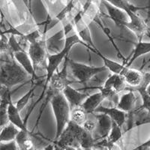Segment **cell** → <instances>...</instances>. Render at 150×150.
<instances>
[{
    "mask_svg": "<svg viewBox=\"0 0 150 150\" xmlns=\"http://www.w3.org/2000/svg\"><path fill=\"white\" fill-rule=\"evenodd\" d=\"M47 52L46 40L44 38L39 41L29 44L28 54L33 62L35 71L45 66L47 68L45 65L48 58Z\"/></svg>",
    "mask_w": 150,
    "mask_h": 150,
    "instance_id": "cell-5",
    "label": "cell"
},
{
    "mask_svg": "<svg viewBox=\"0 0 150 150\" xmlns=\"http://www.w3.org/2000/svg\"><path fill=\"white\" fill-rule=\"evenodd\" d=\"M0 140L1 142H10L15 140L21 130L14 124L9 122L6 126L1 128Z\"/></svg>",
    "mask_w": 150,
    "mask_h": 150,
    "instance_id": "cell-23",
    "label": "cell"
},
{
    "mask_svg": "<svg viewBox=\"0 0 150 150\" xmlns=\"http://www.w3.org/2000/svg\"><path fill=\"white\" fill-rule=\"evenodd\" d=\"M127 130L129 131L134 127L150 123V112L143 107L136 108L132 112L127 113Z\"/></svg>",
    "mask_w": 150,
    "mask_h": 150,
    "instance_id": "cell-8",
    "label": "cell"
},
{
    "mask_svg": "<svg viewBox=\"0 0 150 150\" xmlns=\"http://www.w3.org/2000/svg\"><path fill=\"white\" fill-rule=\"evenodd\" d=\"M95 53L101 57L102 59L103 62H104V66L107 68L108 70H109L110 71L112 72V74H120V75H122L123 72L125 71V70L126 69L127 67L125 66L123 64H120L116 62L112 61V60L109 59L107 57L103 56L100 52L97 49L96 50V51Z\"/></svg>",
    "mask_w": 150,
    "mask_h": 150,
    "instance_id": "cell-22",
    "label": "cell"
},
{
    "mask_svg": "<svg viewBox=\"0 0 150 150\" xmlns=\"http://www.w3.org/2000/svg\"><path fill=\"white\" fill-rule=\"evenodd\" d=\"M68 65L71 68V71L74 77L79 80L80 83H83L84 85H86L95 76L108 70L104 65L101 67L89 66L85 64L76 62L70 59L68 57Z\"/></svg>",
    "mask_w": 150,
    "mask_h": 150,
    "instance_id": "cell-4",
    "label": "cell"
},
{
    "mask_svg": "<svg viewBox=\"0 0 150 150\" xmlns=\"http://www.w3.org/2000/svg\"><path fill=\"white\" fill-rule=\"evenodd\" d=\"M23 38L24 40H26V41L29 42V44H31V43L35 42V41L41 40V38H43V35L40 33L39 31L36 30L28 35H24Z\"/></svg>",
    "mask_w": 150,
    "mask_h": 150,
    "instance_id": "cell-33",
    "label": "cell"
},
{
    "mask_svg": "<svg viewBox=\"0 0 150 150\" xmlns=\"http://www.w3.org/2000/svg\"><path fill=\"white\" fill-rule=\"evenodd\" d=\"M87 116L88 114L81 106L72 108L71 110V121L82 126L86 121Z\"/></svg>",
    "mask_w": 150,
    "mask_h": 150,
    "instance_id": "cell-25",
    "label": "cell"
},
{
    "mask_svg": "<svg viewBox=\"0 0 150 150\" xmlns=\"http://www.w3.org/2000/svg\"><path fill=\"white\" fill-rule=\"evenodd\" d=\"M122 76L124 77L127 85L130 86V89L127 88L126 89H134L140 86L144 79V73L130 67H127Z\"/></svg>",
    "mask_w": 150,
    "mask_h": 150,
    "instance_id": "cell-14",
    "label": "cell"
},
{
    "mask_svg": "<svg viewBox=\"0 0 150 150\" xmlns=\"http://www.w3.org/2000/svg\"><path fill=\"white\" fill-rule=\"evenodd\" d=\"M35 89V86H33L32 88L30 89V90H29L27 93L25 94L22 98H21L19 99L18 101H17L15 105L19 110L21 111L24 108H25V106L27 104V103L29 102V101L30 100L32 96H33Z\"/></svg>",
    "mask_w": 150,
    "mask_h": 150,
    "instance_id": "cell-29",
    "label": "cell"
},
{
    "mask_svg": "<svg viewBox=\"0 0 150 150\" xmlns=\"http://www.w3.org/2000/svg\"><path fill=\"white\" fill-rule=\"evenodd\" d=\"M149 53H150V42H143L142 41H138V43L135 45L133 54L131 55L130 58L127 59L124 65L130 67L138 57Z\"/></svg>",
    "mask_w": 150,
    "mask_h": 150,
    "instance_id": "cell-21",
    "label": "cell"
},
{
    "mask_svg": "<svg viewBox=\"0 0 150 150\" xmlns=\"http://www.w3.org/2000/svg\"><path fill=\"white\" fill-rule=\"evenodd\" d=\"M134 91H137L140 93V96H141L142 101H143V108H145L146 110L150 112V95L147 92L146 88L142 86H138L137 88H134L132 89Z\"/></svg>",
    "mask_w": 150,
    "mask_h": 150,
    "instance_id": "cell-27",
    "label": "cell"
},
{
    "mask_svg": "<svg viewBox=\"0 0 150 150\" xmlns=\"http://www.w3.org/2000/svg\"><path fill=\"white\" fill-rule=\"evenodd\" d=\"M13 56H14V59L21 65V66L29 74H30L33 77H36L35 71L34 66H33V63L28 53H26L25 50L19 51L14 53L13 54Z\"/></svg>",
    "mask_w": 150,
    "mask_h": 150,
    "instance_id": "cell-17",
    "label": "cell"
},
{
    "mask_svg": "<svg viewBox=\"0 0 150 150\" xmlns=\"http://www.w3.org/2000/svg\"><path fill=\"white\" fill-rule=\"evenodd\" d=\"M74 5H75L74 0H71L70 2H69V3H68V5H67L66 6H65V7L61 11V12L59 13L58 15L56 16V20H57L58 21H62V19L65 18V17H66V16L68 15L71 11L72 9H73L74 7Z\"/></svg>",
    "mask_w": 150,
    "mask_h": 150,
    "instance_id": "cell-32",
    "label": "cell"
},
{
    "mask_svg": "<svg viewBox=\"0 0 150 150\" xmlns=\"http://www.w3.org/2000/svg\"><path fill=\"white\" fill-rule=\"evenodd\" d=\"M68 57L65 58L63 68L61 71H56L50 80V87L55 94L62 92L67 86L70 85V80L68 78Z\"/></svg>",
    "mask_w": 150,
    "mask_h": 150,
    "instance_id": "cell-7",
    "label": "cell"
},
{
    "mask_svg": "<svg viewBox=\"0 0 150 150\" xmlns=\"http://www.w3.org/2000/svg\"><path fill=\"white\" fill-rule=\"evenodd\" d=\"M20 112L21 111L17 109L16 105H14L11 101L8 107V115L9 122L14 124L20 130L26 131V130H28L26 128V125L21 119Z\"/></svg>",
    "mask_w": 150,
    "mask_h": 150,
    "instance_id": "cell-20",
    "label": "cell"
},
{
    "mask_svg": "<svg viewBox=\"0 0 150 150\" xmlns=\"http://www.w3.org/2000/svg\"><path fill=\"white\" fill-rule=\"evenodd\" d=\"M104 100H105V99H104L102 93L101 92H96L93 95H90V96H88V98L82 104L81 107L83 108L87 114L94 113L96 110L104 101Z\"/></svg>",
    "mask_w": 150,
    "mask_h": 150,
    "instance_id": "cell-18",
    "label": "cell"
},
{
    "mask_svg": "<svg viewBox=\"0 0 150 150\" xmlns=\"http://www.w3.org/2000/svg\"><path fill=\"white\" fill-rule=\"evenodd\" d=\"M77 35L80 37V39L82 40L85 44H86L87 45H89L91 48H92V49H96V48L95 47V46H94L93 42H92L91 33L88 26H86V27L84 28L83 29H82L81 31H78Z\"/></svg>",
    "mask_w": 150,
    "mask_h": 150,
    "instance_id": "cell-28",
    "label": "cell"
},
{
    "mask_svg": "<svg viewBox=\"0 0 150 150\" xmlns=\"http://www.w3.org/2000/svg\"><path fill=\"white\" fill-rule=\"evenodd\" d=\"M65 32L64 29H61L59 32L48 38L46 40V45L47 50H57V46H60V45L63 43L64 41H65L66 38H65Z\"/></svg>",
    "mask_w": 150,
    "mask_h": 150,
    "instance_id": "cell-24",
    "label": "cell"
},
{
    "mask_svg": "<svg viewBox=\"0 0 150 150\" xmlns=\"http://www.w3.org/2000/svg\"><path fill=\"white\" fill-rule=\"evenodd\" d=\"M95 112L96 113H104V114L108 115L109 117L111 118L112 122H116L121 128L125 123L127 120V112L121 110L116 107L107 108V107H104L101 104L96 110Z\"/></svg>",
    "mask_w": 150,
    "mask_h": 150,
    "instance_id": "cell-11",
    "label": "cell"
},
{
    "mask_svg": "<svg viewBox=\"0 0 150 150\" xmlns=\"http://www.w3.org/2000/svg\"><path fill=\"white\" fill-rule=\"evenodd\" d=\"M16 142L19 150H38L32 132L21 130L16 138Z\"/></svg>",
    "mask_w": 150,
    "mask_h": 150,
    "instance_id": "cell-15",
    "label": "cell"
},
{
    "mask_svg": "<svg viewBox=\"0 0 150 150\" xmlns=\"http://www.w3.org/2000/svg\"><path fill=\"white\" fill-rule=\"evenodd\" d=\"M104 5L108 11L109 17L115 23L116 26L120 28L125 27V25L130 21V17L126 12L115 7L104 0Z\"/></svg>",
    "mask_w": 150,
    "mask_h": 150,
    "instance_id": "cell-10",
    "label": "cell"
},
{
    "mask_svg": "<svg viewBox=\"0 0 150 150\" xmlns=\"http://www.w3.org/2000/svg\"><path fill=\"white\" fill-rule=\"evenodd\" d=\"M127 86L128 85L122 75L112 74L104 81L103 86L105 88L112 89L117 93H120L123 90L127 89Z\"/></svg>",
    "mask_w": 150,
    "mask_h": 150,
    "instance_id": "cell-19",
    "label": "cell"
},
{
    "mask_svg": "<svg viewBox=\"0 0 150 150\" xmlns=\"http://www.w3.org/2000/svg\"><path fill=\"white\" fill-rule=\"evenodd\" d=\"M122 128L119 126L116 122H112V127L109 136L104 140L96 142L94 147H96V148H98V146L106 147L109 150H111L112 147L114 146L116 143H117V141H119L122 138Z\"/></svg>",
    "mask_w": 150,
    "mask_h": 150,
    "instance_id": "cell-13",
    "label": "cell"
},
{
    "mask_svg": "<svg viewBox=\"0 0 150 150\" xmlns=\"http://www.w3.org/2000/svg\"><path fill=\"white\" fill-rule=\"evenodd\" d=\"M142 146H143V147H149V150H150V140H149L148 141L146 142V143H143V144H142Z\"/></svg>",
    "mask_w": 150,
    "mask_h": 150,
    "instance_id": "cell-37",
    "label": "cell"
},
{
    "mask_svg": "<svg viewBox=\"0 0 150 150\" xmlns=\"http://www.w3.org/2000/svg\"><path fill=\"white\" fill-rule=\"evenodd\" d=\"M8 46L10 48L11 55L13 56V54L14 53H17L19 51H23L24 50L23 48L21 46V43H19L16 39L14 35H11V36L8 38ZM14 57V56H13Z\"/></svg>",
    "mask_w": 150,
    "mask_h": 150,
    "instance_id": "cell-31",
    "label": "cell"
},
{
    "mask_svg": "<svg viewBox=\"0 0 150 150\" xmlns=\"http://www.w3.org/2000/svg\"><path fill=\"white\" fill-rule=\"evenodd\" d=\"M128 90L129 91L127 93L123 94L120 98V101L116 106V108L127 113L132 112L137 108V97L134 90L132 89H128Z\"/></svg>",
    "mask_w": 150,
    "mask_h": 150,
    "instance_id": "cell-16",
    "label": "cell"
},
{
    "mask_svg": "<svg viewBox=\"0 0 150 150\" xmlns=\"http://www.w3.org/2000/svg\"><path fill=\"white\" fill-rule=\"evenodd\" d=\"M0 74L1 85L9 89L14 86L23 82H26L27 80L33 78L24 70L14 58L12 61L4 62L3 63L1 64Z\"/></svg>",
    "mask_w": 150,
    "mask_h": 150,
    "instance_id": "cell-1",
    "label": "cell"
},
{
    "mask_svg": "<svg viewBox=\"0 0 150 150\" xmlns=\"http://www.w3.org/2000/svg\"><path fill=\"white\" fill-rule=\"evenodd\" d=\"M96 116L97 118V124L96 129L92 132V135L96 142H98L109 136L112 127V120L104 113H96Z\"/></svg>",
    "mask_w": 150,
    "mask_h": 150,
    "instance_id": "cell-6",
    "label": "cell"
},
{
    "mask_svg": "<svg viewBox=\"0 0 150 150\" xmlns=\"http://www.w3.org/2000/svg\"><path fill=\"white\" fill-rule=\"evenodd\" d=\"M128 16L130 21L125 25V27L133 32L138 38V41H142V38L148 33L149 28L143 19L137 14V12H129Z\"/></svg>",
    "mask_w": 150,
    "mask_h": 150,
    "instance_id": "cell-9",
    "label": "cell"
},
{
    "mask_svg": "<svg viewBox=\"0 0 150 150\" xmlns=\"http://www.w3.org/2000/svg\"><path fill=\"white\" fill-rule=\"evenodd\" d=\"M62 93L70 105L71 109L82 105L84 101L89 96L87 93L79 92L77 89L72 88L70 85L65 87V89L62 91Z\"/></svg>",
    "mask_w": 150,
    "mask_h": 150,
    "instance_id": "cell-12",
    "label": "cell"
},
{
    "mask_svg": "<svg viewBox=\"0 0 150 150\" xmlns=\"http://www.w3.org/2000/svg\"><path fill=\"white\" fill-rule=\"evenodd\" d=\"M54 148H55V145L51 144V143H50L49 145H47L46 147H45L44 150H54Z\"/></svg>",
    "mask_w": 150,
    "mask_h": 150,
    "instance_id": "cell-36",
    "label": "cell"
},
{
    "mask_svg": "<svg viewBox=\"0 0 150 150\" xmlns=\"http://www.w3.org/2000/svg\"><path fill=\"white\" fill-rule=\"evenodd\" d=\"M146 91H147V92H148V93L150 95V84L148 86H147Z\"/></svg>",
    "mask_w": 150,
    "mask_h": 150,
    "instance_id": "cell-38",
    "label": "cell"
},
{
    "mask_svg": "<svg viewBox=\"0 0 150 150\" xmlns=\"http://www.w3.org/2000/svg\"><path fill=\"white\" fill-rule=\"evenodd\" d=\"M104 1L109 2L110 4L118 8L125 11L127 14H128L131 11L137 12L138 10L141 9L140 8H137L134 5L130 4L128 2V0H104Z\"/></svg>",
    "mask_w": 150,
    "mask_h": 150,
    "instance_id": "cell-26",
    "label": "cell"
},
{
    "mask_svg": "<svg viewBox=\"0 0 150 150\" xmlns=\"http://www.w3.org/2000/svg\"><path fill=\"white\" fill-rule=\"evenodd\" d=\"M50 104L56 122V134L54 139V140H56L71 120V109L62 92L54 94L50 100Z\"/></svg>",
    "mask_w": 150,
    "mask_h": 150,
    "instance_id": "cell-2",
    "label": "cell"
},
{
    "mask_svg": "<svg viewBox=\"0 0 150 150\" xmlns=\"http://www.w3.org/2000/svg\"><path fill=\"white\" fill-rule=\"evenodd\" d=\"M8 103L1 102L0 105V121H1V128L2 127L6 126L9 123L8 115Z\"/></svg>",
    "mask_w": 150,
    "mask_h": 150,
    "instance_id": "cell-30",
    "label": "cell"
},
{
    "mask_svg": "<svg viewBox=\"0 0 150 150\" xmlns=\"http://www.w3.org/2000/svg\"><path fill=\"white\" fill-rule=\"evenodd\" d=\"M137 149H138V150H144V147L142 146L141 145H140V146L137 147Z\"/></svg>",
    "mask_w": 150,
    "mask_h": 150,
    "instance_id": "cell-39",
    "label": "cell"
},
{
    "mask_svg": "<svg viewBox=\"0 0 150 150\" xmlns=\"http://www.w3.org/2000/svg\"><path fill=\"white\" fill-rule=\"evenodd\" d=\"M77 44H81L84 45L86 47H87L89 50H91L92 52L95 53L96 49H92L89 45L83 42L82 40L80 39V37L77 34L73 35L70 37H67L65 39V44L64 48L62 50L57 53H55L53 55H48L47 58V78H46V84H47L50 82V80L53 75V74L58 69V67L59 66L60 63L64 59L66 58L67 55L69 53L72 47Z\"/></svg>",
    "mask_w": 150,
    "mask_h": 150,
    "instance_id": "cell-3",
    "label": "cell"
},
{
    "mask_svg": "<svg viewBox=\"0 0 150 150\" xmlns=\"http://www.w3.org/2000/svg\"><path fill=\"white\" fill-rule=\"evenodd\" d=\"M0 47H1V53H5L9 56H12L11 55L10 48L8 46V39L5 35V34H2V33H1V46H0Z\"/></svg>",
    "mask_w": 150,
    "mask_h": 150,
    "instance_id": "cell-34",
    "label": "cell"
},
{
    "mask_svg": "<svg viewBox=\"0 0 150 150\" xmlns=\"http://www.w3.org/2000/svg\"><path fill=\"white\" fill-rule=\"evenodd\" d=\"M83 150H97V149H93L92 148H91V149H83Z\"/></svg>",
    "mask_w": 150,
    "mask_h": 150,
    "instance_id": "cell-40",
    "label": "cell"
},
{
    "mask_svg": "<svg viewBox=\"0 0 150 150\" xmlns=\"http://www.w3.org/2000/svg\"><path fill=\"white\" fill-rule=\"evenodd\" d=\"M0 150H19L16 140L10 142H1Z\"/></svg>",
    "mask_w": 150,
    "mask_h": 150,
    "instance_id": "cell-35",
    "label": "cell"
}]
</instances>
